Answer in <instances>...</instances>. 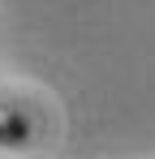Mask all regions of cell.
Here are the masks:
<instances>
[{"label": "cell", "instance_id": "obj_1", "mask_svg": "<svg viewBox=\"0 0 155 159\" xmlns=\"http://www.w3.org/2000/svg\"><path fill=\"white\" fill-rule=\"evenodd\" d=\"M35 142V125H30V107L17 99V95H9L4 86H0V146H9V151H22Z\"/></svg>", "mask_w": 155, "mask_h": 159}]
</instances>
